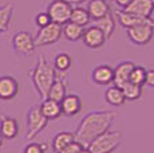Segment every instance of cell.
Segmentation results:
<instances>
[{"instance_id":"484cf974","label":"cell","mask_w":154,"mask_h":153,"mask_svg":"<svg viewBox=\"0 0 154 153\" xmlns=\"http://www.w3.org/2000/svg\"><path fill=\"white\" fill-rule=\"evenodd\" d=\"M123 92V95H125L126 101H135L141 97L142 94V86H138V85L133 83V82L127 81L122 86H119Z\"/></svg>"},{"instance_id":"7402d4cb","label":"cell","mask_w":154,"mask_h":153,"mask_svg":"<svg viewBox=\"0 0 154 153\" xmlns=\"http://www.w3.org/2000/svg\"><path fill=\"white\" fill-rule=\"evenodd\" d=\"M93 26L98 27L99 30L105 34L106 39H110L111 35L114 34V31H115V22H114V17H112L111 12L107 14L106 16L100 17V19L94 20V24Z\"/></svg>"},{"instance_id":"30bf717a","label":"cell","mask_w":154,"mask_h":153,"mask_svg":"<svg viewBox=\"0 0 154 153\" xmlns=\"http://www.w3.org/2000/svg\"><path fill=\"white\" fill-rule=\"evenodd\" d=\"M82 40H83L85 46L88 48H100L103 45L106 43V36L102 31L99 30L95 26H91V27L86 28L82 35Z\"/></svg>"},{"instance_id":"ffe728a7","label":"cell","mask_w":154,"mask_h":153,"mask_svg":"<svg viewBox=\"0 0 154 153\" xmlns=\"http://www.w3.org/2000/svg\"><path fill=\"white\" fill-rule=\"evenodd\" d=\"M105 99L109 105H111V106H122V105L126 102L122 89H121L119 86H115V85H112V86H110L107 90H106Z\"/></svg>"},{"instance_id":"f546056e","label":"cell","mask_w":154,"mask_h":153,"mask_svg":"<svg viewBox=\"0 0 154 153\" xmlns=\"http://www.w3.org/2000/svg\"><path fill=\"white\" fill-rule=\"evenodd\" d=\"M50 23H51V17L48 16V14H47V12L36 14V16H35V24H36L39 28L46 27V26L50 24Z\"/></svg>"},{"instance_id":"5b68a950","label":"cell","mask_w":154,"mask_h":153,"mask_svg":"<svg viewBox=\"0 0 154 153\" xmlns=\"http://www.w3.org/2000/svg\"><path fill=\"white\" fill-rule=\"evenodd\" d=\"M71 11H72V4L66 0H52L47 7V14L51 17V22L60 26L70 22Z\"/></svg>"},{"instance_id":"1f68e13d","label":"cell","mask_w":154,"mask_h":153,"mask_svg":"<svg viewBox=\"0 0 154 153\" xmlns=\"http://www.w3.org/2000/svg\"><path fill=\"white\" fill-rule=\"evenodd\" d=\"M145 85L154 87V69L146 70V81H145Z\"/></svg>"},{"instance_id":"277c9868","label":"cell","mask_w":154,"mask_h":153,"mask_svg":"<svg viewBox=\"0 0 154 153\" xmlns=\"http://www.w3.org/2000/svg\"><path fill=\"white\" fill-rule=\"evenodd\" d=\"M47 125H48V120L42 114L39 106H31L27 111V134H26V140H34Z\"/></svg>"},{"instance_id":"4dcf8cb0","label":"cell","mask_w":154,"mask_h":153,"mask_svg":"<svg viewBox=\"0 0 154 153\" xmlns=\"http://www.w3.org/2000/svg\"><path fill=\"white\" fill-rule=\"evenodd\" d=\"M82 149H83V146H82L78 141H72V142L69 144L66 148H63L60 152H58V153H81Z\"/></svg>"},{"instance_id":"e575fe53","label":"cell","mask_w":154,"mask_h":153,"mask_svg":"<svg viewBox=\"0 0 154 153\" xmlns=\"http://www.w3.org/2000/svg\"><path fill=\"white\" fill-rule=\"evenodd\" d=\"M4 140H5V138L3 137L2 134H0V146H3V144H4Z\"/></svg>"},{"instance_id":"603a6c76","label":"cell","mask_w":154,"mask_h":153,"mask_svg":"<svg viewBox=\"0 0 154 153\" xmlns=\"http://www.w3.org/2000/svg\"><path fill=\"white\" fill-rule=\"evenodd\" d=\"M83 31H85V27L75 24V23H72V22H67L66 24L62 26V35H63L67 40H71V42L82 39Z\"/></svg>"},{"instance_id":"f1b7e54d","label":"cell","mask_w":154,"mask_h":153,"mask_svg":"<svg viewBox=\"0 0 154 153\" xmlns=\"http://www.w3.org/2000/svg\"><path fill=\"white\" fill-rule=\"evenodd\" d=\"M47 145L46 144H38V142H29L24 146L23 153H46Z\"/></svg>"},{"instance_id":"e0dca14e","label":"cell","mask_w":154,"mask_h":153,"mask_svg":"<svg viewBox=\"0 0 154 153\" xmlns=\"http://www.w3.org/2000/svg\"><path fill=\"white\" fill-rule=\"evenodd\" d=\"M134 66L135 64L129 61L122 62V63L118 64L114 69V79H112V83H114L115 86H122L125 82L129 81L130 73L134 69Z\"/></svg>"},{"instance_id":"3957f363","label":"cell","mask_w":154,"mask_h":153,"mask_svg":"<svg viewBox=\"0 0 154 153\" xmlns=\"http://www.w3.org/2000/svg\"><path fill=\"white\" fill-rule=\"evenodd\" d=\"M122 141V133L119 130H106L99 134L87 145L91 153H112Z\"/></svg>"},{"instance_id":"4316f807","label":"cell","mask_w":154,"mask_h":153,"mask_svg":"<svg viewBox=\"0 0 154 153\" xmlns=\"http://www.w3.org/2000/svg\"><path fill=\"white\" fill-rule=\"evenodd\" d=\"M71 63H72L71 57L66 52H59L54 58V69L58 73H66L71 67Z\"/></svg>"},{"instance_id":"d4e9b609","label":"cell","mask_w":154,"mask_h":153,"mask_svg":"<svg viewBox=\"0 0 154 153\" xmlns=\"http://www.w3.org/2000/svg\"><path fill=\"white\" fill-rule=\"evenodd\" d=\"M70 22L85 27V26L90 24L91 17H90V15H88L87 10H85V8H82V7H75V8L72 7L71 16H70Z\"/></svg>"},{"instance_id":"2e32d148","label":"cell","mask_w":154,"mask_h":153,"mask_svg":"<svg viewBox=\"0 0 154 153\" xmlns=\"http://www.w3.org/2000/svg\"><path fill=\"white\" fill-rule=\"evenodd\" d=\"M87 12L93 20L100 19L110 14V5L107 0H90L87 4Z\"/></svg>"},{"instance_id":"7c38bea8","label":"cell","mask_w":154,"mask_h":153,"mask_svg":"<svg viewBox=\"0 0 154 153\" xmlns=\"http://www.w3.org/2000/svg\"><path fill=\"white\" fill-rule=\"evenodd\" d=\"M123 11L134 15L150 17L154 12V0H133L126 8H123Z\"/></svg>"},{"instance_id":"836d02e7","label":"cell","mask_w":154,"mask_h":153,"mask_svg":"<svg viewBox=\"0 0 154 153\" xmlns=\"http://www.w3.org/2000/svg\"><path fill=\"white\" fill-rule=\"evenodd\" d=\"M66 2H69L70 4H82L86 0H66Z\"/></svg>"},{"instance_id":"5bb4252c","label":"cell","mask_w":154,"mask_h":153,"mask_svg":"<svg viewBox=\"0 0 154 153\" xmlns=\"http://www.w3.org/2000/svg\"><path fill=\"white\" fill-rule=\"evenodd\" d=\"M91 78L93 82H95L97 85H111L112 79H114V69L107 64H99V66L94 67L93 73H91Z\"/></svg>"},{"instance_id":"d6986e66","label":"cell","mask_w":154,"mask_h":153,"mask_svg":"<svg viewBox=\"0 0 154 153\" xmlns=\"http://www.w3.org/2000/svg\"><path fill=\"white\" fill-rule=\"evenodd\" d=\"M66 94H67V86H66V82H64V78L63 76H58V74H56L54 83L51 85V87L48 90L47 98L54 99L56 102H60L66 97Z\"/></svg>"},{"instance_id":"83f0119b","label":"cell","mask_w":154,"mask_h":153,"mask_svg":"<svg viewBox=\"0 0 154 153\" xmlns=\"http://www.w3.org/2000/svg\"><path fill=\"white\" fill-rule=\"evenodd\" d=\"M129 81L138 85V86H143L145 81H146V69H143L141 66H134V69L130 73Z\"/></svg>"},{"instance_id":"ac0fdd59","label":"cell","mask_w":154,"mask_h":153,"mask_svg":"<svg viewBox=\"0 0 154 153\" xmlns=\"http://www.w3.org/2000/svg\"><path fill=\"white\" fill-rule=\"evenodd\" d=\"M40 111L44 117H46L48 121L51 120H56L62 116V109H60V104L59 102L54 101V99H50V98H44L40 104Z\"/></svg>"},{"instance_id":"9c48e42d","label":"cell","mask_w":154,"mask_h":153,"mask_svg":"<svg viewBox=\"0 0 154 153\" xmlns=\"http://www.w3.org/2000/svg\"><path fill=\"white\" fill-rule=\"evenodd\" d=\"M115 15L118 17L119 24L122 26L123 28H130V27H135V26H142V24L154 26V20L152 17L134 15V14L125 12V11H117Z\"/></svg>"},{"instance_id":"4fadbf2b","label":"cell","mask_w":154,"mask_h":153,"mask_svg":"<svg viewBox=\"0 0 154 153\" xmlns=\"http://www.w3.org/2000/svg\"><path fill=\"white\" fill-rule=\"evenodd\" d=\"M62 114L67 117H74L82 110V99L76 94H66L60 102Z\"/></svg>"},{"instance_id":"7a4b0ae2","label":"cell","mask_w":154,"mask_h":153,"mask_svg":"<svg viewBox=\"0 0 154 153\" xmlns=\"http://www.w3.org/2000/svg\"><path fill=\"white\" fill-rule=\"evenodd\" d=\"M55 78L56 70L54 69V66L43 55H39V59L35 64L34 70L31 71V81L36 93L39 94V97L42 99L47 98L48 90L51 87V85L54 83Z\"/></svg>"},{"instance_id":"cb8c5ba5","label":"cell","mask_w":154,"mask_h":153,"mask_svg":"<svg viewBox=\"0 0 154 153\" xmlns=\"http://www.w3.org/2000/svg\"><path fill=\"white\" fill-rule=\"evenodd\" d=\"M12 14H14V5L11 3H7L5 5L0 7V35L5 34L10 30Z\"/></svg>"},{"instance_id":"6da1fadb","label":"cell","mask_w":154,"mask_h":153,"mask_svg":"<svg viewBox=\"0 0 154 153\" xmlns=\"http://www.w3.org/2000/svg\"><path fill=\"white\" fill-rule=\"evenodd\" d=\"M114 118L115 114L109 110H97L86 114L79 121L78 128L74 133L75 141H78L83 148H87L94 138L110 129Z\"/></svg>"},{"instance_id":"9a60e30c","label":"cell","mask_w":154,"mask_h":153,"mask_svg":"<svg viewBox=\"0 0 154 153\" xmlns=\"http://www.w3.org/2000/svg\"><path fill=\"white\" fill-rule=\"evenodd\" d=\"M19 133V123L14 117L0 114V134L5 140H12Z\"/></svg>"},{"instance_id":"8fae6325","label":"cell","mask_w":154,"mask_h":153,"mask_svg":"<svg viewBox=\"0 0 154 153\" xmlns=\"http://www.w3.org/2000/svg\"><path fill=\"white\" fill-rule=\"evenodd\" d=\"M17 93H19V83L14 76H0V99L10 101L17 95Z\"/></svg>"},{"instance_id":"ba28073f","label":"cell","mask_w":154,"mask_h":153,"mask_svg":"<svg viewBox=\"0 0 154 153\" xmlns=\"http://www.w3.org/2000/svg\"><path fill=\"white\" fill-rule=\"evenodd\" d=\"M127 36L134 45L143 46L147 45L154 36V26L150 24H142V26H135V27L126 28Z\"/></svg>"},{"instance_id":"d590c367","label":"cell","mask_w":154,"mask_h":153,"mask_svg":"<svg viewBox=\"0 0 154 153\" xmlns=\"http://www.w3.org/2000/svg\"><path fill=\"white\" fill-rule=\"evenodd\" d=\"M81 153H91V152L88 151L87 148H83V149H82V152H81Z\"/></svg>"},{"instance_id":"d6a6232c","label":"cell","mask_w":154,"mask_h":153,"mask_svg":"<svg viewBox=\"0 0 154 153\" xmlns=\"http://www.w3.org/2000/svg\"><path fill=\"white\" fill-rule=\"evenodd\" d=\"M114 2H115V4L119 5L121 8H126L127 5H129L130 3L133 2V0H114Z\"/></svg>"},{"instance_id":"44dd1931","label":"cell","mask_w":154,"mask_h":153,"mask_svg":"<svg viewBox=\"0 0 154 153\" xmlns=\"http://www.w3.org/2000/svg\"><path fill=\"white\" fill-rule=\"evenodd\" d=\"M72 141H75V134L72 132H59L55 134V137L52 138V151L55 153L60 152L63 148H66L69 144H71Z\"/></svg>"},{"instance_id":"8992f818","label":"cell","mask_w":154,"mask_h":153,"mask_svg":"<svg viewBox=\"0 0 154 153\" xmlns=\"http://www.w3.org/2000/svg\"><path fill=\"white\" fill-rule=\"evenodd\" d=\"M62 36V26L51 22L46 27L39 28L36 36L34 38L35 47H44L56 43Z\"/></svg>"},{"instance_id":"52a82bcc","label":"cell","mask_w":154,"mask_h":153,"mask_svg":"<svg viewBox=\"0 0 154 153\" xmlns=\"http://www.w3.org/2000/svg\"><path fill=\"white\" fill-rule=\"evenodd\" d=\"M34 36L27 31H19L12 36V50L20 55H31L35 51Z\"/></svg>"}]
</instances>
